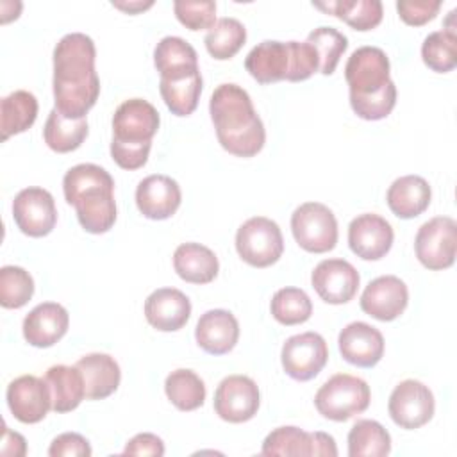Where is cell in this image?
<instances>
[{
	"label": "cell",
	"instance_id": "6da1fadb",
	"mask_svg": "<svg viewBox=\"0 0 457 457\" xmlns=\"http://www.w3.org/2000/svg\"><path fill=\"white\" fill-rule=\"evenodd\" d=\"M95 59V43L82 32L66 34L57 41L54 48V109L64 118H86L96 104L100 79Z\"/></svg>",
	"mask_w": 457,
	"mask_h": 457
},
{
	"label": "cell",
	"instance_id": "7a4b0ae2",
	"mask_svg": "<svg viewBox=\"0 0 457 457\" xmlns=\"http://www.w3.org/2000/svg\"><path fill=\"white\" fill-rule=\"evenodd\" d=\"M211 120L220 145L232 155L253 157L266 141L264 123L253 109L250 95L237 84H220L209 100Z\"/></svg>",
	"mask_w": 457,
	"mask_h": 457
},
{
	"label": "cell",
	"instance_id": "3957f363",
	"mask_svg": "<svg viewBox=\"0 0 457 457\" xmlns=\"http://www.w3.org/2000/svg\"><path fill=\"white\" fill-rule=\"evenodd\" d=\"M62 191L86 232L104 234L112 228L116 221L114 180L107 170L93 162L77 164L64 173Z\"/></svg>",
	"mask_w": 457,
	"mask_h": 457
},
{
	"label": "cell",
	"instance_id": "277c9868",
	"mask_svg": "<svg viewBox=\"0 0 457 457\" xmlns=\"http://www.w3.org/2000/svg\"><path fill=\"white\" fill-rule=\"evenodd\" d=\"M370 400V386L362 378L348 373L332 375L314 395L318 412L332 421H346L364 412Z\"/></svg>",
	"mask_w": 457,
	"mask_h": 457
},
{
	"label": "cell",
	"instance_id": "5b68a950",
	"mask_svg": "<svg viewBox=\"0 0 457 457\" xmlns=\"http://www.w3.org/2000/svg\"><path fill=\"white\" fill-rule=\"evenodd\" d=\"M236 250L239 257L253 268L275 264L284 252L280 227L266 216L248 218L236 232Z\"/></svg>",
	"mask_w": 457,
	"mask_h": 457
},
{
	"label": "cell",
	"instance_id": "8992f818",
	"mask_svg": "<svg viewBox=\"0 0 457 457\" xmlns=\"http://www.w3.org/2000/svg\"><path fill=\"white\" fill-rule=\"evenodd\" d=\"M291 232L305 252L325 253L337 243V220L325 204L305 202L291 214Z\"/></svg>",
	"mask_w": 457,
	"mask_h": 457
},
{
	"label": "cell",
	"instance_id": "52a82bcc",
	"mask_svg": "<svg viewBox=\"0 0 457 457\" xmlns=\"http://www.w3.org/2000/svg\"><path fill=\"white\" fill-rule=\"evenodd\" d=\"M457 223L450 216H436L425 221L416 234L414 252L418 261L432 270H446L455 262Z\"/></svg>",
	"mask_w": 457,
	"mask_h": 457
},
{
	"label": "cell",
	"instance_id": "ba28073f",
	"mask_svg": "<svg viewBox=\"0 0 457 457\" xmlns=\"http://www.w3.org/2000/svg\"><path fill=\"white\" fill-rule=\"evenodd\" d=\"M286 375L298 382L314 378L328 361V348L318 332H303L286 339L280 352Z\"/></svg>",
	"mask_w": 457,
	"mask_h": 457
},
{
	"label": "cell",
	"instance_id": "9c48e42d",
	"mask_svg": "<svg viewBox=\"0 0 457 457\" xmlns=\"http://www.w3.org/2000/svg\"><path fill=\"white\" fill-rule=\"evenodd\" d=\"M434 409L436 402L432 391L428 386L414 378L402 380L393 389L387 402L391 420L405 430H414L427 425L434 416Z\"/></svg>",
	"mask_w": 457,
	"mask_h": 457
},
{
	"label": "cell",
	"instance_id": "30bf717a",
	"mask_svg": "<svg viewBox=\"0 0 457 457\" xmlns=\"http://www.w3.org/2000/svg\"><path fill=\"white\" fill-rule=\"evenodd\" d=\"M350 96H368L382 91L389 82V59L378 46H361L352 52L345 66Z\"/></svg>",
	"mask_w": 457,
	"mask_h": 457
},
{
	"label": "cell",
	"instance_id": "8fae6325",
	"mask_svg": "<svg viewBox=\"0 0 457 457\" xmlns=\"http://www.w3.org/2000/svg\"><path fill=\"white\" fill-rule=\"evenodd\" d=\"M12 218L16 227L30 236H48L57 223L54 196L43 187H25L12 200Z\"/></svg>",
	"mask_w": 457,
	"mask_h": 457
},
{
	"label": "cell",
	"instance_id": "7c38bea8",
	"mask_svg": "<svg viewBox=\"0 0 457 457\" xmlns=\"http://www.w3.org/2000/svg\"><path fill=\"white\" fill-rule=\"evenodd\" d=\"M261 395L257 384L246 375L225 377L214 393V411L228 423H245L257 414Z\"/></svg>",
	"mask_w": 457,
	"mask_h": 457
},
{
	"label": "cell",
	"instance_id": "4fadbf2b",
	"mask_svg": "<svg viewBox=\"0 0 457 457\" xmlns=\"http://www.w3.org/2000/svg\"><path fill=\"white\" fill-rule=\"evenodd\" d=\"M159 123L161 116L150 102L143 98L125 100L112 116V139L127 145L152 143Z\"/></svg>",
	"mask_w": 457,
	"mask_h": 457
},
{
	"label": "cell",
	"instance_id": "5bb4252c",
	"mask_svg": "<svg viewBox=\"0 0 457 457\" xmlns=\"http://www.w3.org/2000/svg\"><path fill=\"white\" fill-rule=\"evenodd\" d=\"M311 282L318 296L332 305L350 302L359 289V271L345 259H323L316 264Z\"/></svg>",
	"mask_w": 457,
	"mask_h": 457
},
{
	"label": "cell",
	"instance_id": "9a60e30c",
	"mask_svg": "<svg viewBox=\"0 0 457 457\" xmlns=\"http://www.w3.org/2000/svg\"><path fill=\"white\" fill-rule=\"evenodd\" d=\"M395 232L391 223L375 212H364L348 225V246L364 261L382 259L393 246Z\"/></svg>",
	"mask_w": 457,
	"mask_h": 457
},
{
	"label": "cell",
	"instance_id": "2e32d148",
	"mask_svg": "<svg viewBox=\"0 0 457 457\" xmlns=\"http://www.w3.org/2000/svg\"><path fill=\"white\" fill-rule=\"evenodd\" d=\"M7 405L21 423H37L52 409V395L45 378L21 375L7 386Z\"/></svg>",
	"mask_w": 457,
	"mask_h": 457
},
{
	"label": "cell",
	"instance_id": "e0dca14e",
	"mask_svg": "<svg viewBox=\"0 0 457 457\" xmlns=\"http://www.w3.org/2000/svg\"><path fill=\"white\" fill-rule=\"evenodd\" d=\"M409 303V289L396 275H382L373 278L361 295V309L378 320H396Z\"/></svg>",
	"mask_w": 457,
	"mask_h": 457
},
{
	"label": "cell",
	"instance_id": "ac0fdd59",
	"mask_svg": "<svg viewBox=\"0 0 457 457\" xmlns=\"http://www.w3.org/2000/svg\"><path fill=\"white\" fill-rule=\"evenodd\" d=\"M245 68L259 84L289 80L293 71V43L273 39L259 43L246 55Z\"/></svg>",
	"mask_w": 457,
	"mask_h": 457
},
{
	"label": "cell",
	"instance_id": "d6986e66",
	"mask_svg": "<svg viewBox=\"0 0 457 457\" xmlns=\"http://www.w3.org/2000/svg\"><path fill=\"white\" fill-rule=\"evenodd\" d=\"M182 193L168 175H148L136 187V205L148 220H168L180 207Z\"/></svg>",
	"mask_w": 457,
	"mask_h": 457
},
{
	"label": "cell",
	"instance_id": "ffe728a7",
	"mask_svg": "<svg viewBox=\"0 0 457 457\" xmlns=\"http://www.w3.org/2000/svg\"><path fill=\"white\" fill-rule=\"evenodd\" d=\"M343 359L359 368H373L384 355V337L378 328L364 321L348 323L337 337Z\"/></svg>",
	"mask_w": 457,
	"mask_h": 457
},
{
	"label": "cell",
	"instance_id": "44dd1931",
	"mask_svg": "<svg viewBox=\"0 0 457 457\" xmlns=\"http://www.w3.org/2000/svg\"><path fill=\"white\" fill-rule=\"evenodd\" d=\"M68 311L57 302L36 305L23 320V337L36 348L54 346L68 332Z\"/></svg>",
	"mask_w": 457,
	"mask_h": 457
},
{
	"label": "cell",
	"instance_id": "7402d4cb",
	"mask_svg": "<svg viewBox=\"0 0 457 457\" xmlns=\"http://www.w3.org/2000/svg\"><path fill=\"white\" fill-rule=\"evenodd\" d=\"M191 316L189 298L175 287H161L145 300L146 321L161 332H175L182 328Z\"/></svg>",
	"mask_w": 457,
	"mask_h": 457
},
{
	"label": "cell",
	"instance_id": "603a6c76",
	"mask_svg": "<svg viewBox=\"0 0 457 457\" xmlns=\"http://www.w3.org/2000/svg\"><path fill=\"white\" fill-rule=\"evenodd\" d=\"M195 339L198 346L211 355L228 353L239 339V323L230 311L211 309L200 316Z\"/></svg>",
	"mask_w": 457,
	"mask_h": 457
},
{
	"label": "cell",
	"instance_id": "cb8c5ba5",
	"mask_svg": "<svg viewBox=\"0 0 457 457\" xmlns=\"http://www.w3.org/2000/svg\"><path fill=\"white\" fill-rule=\"evenodd\" d=\"M75 366L80 370L87 400H104L111 396L121 380V371L114 357L109 353H87Z\"/></svg>",
	"mask_w": 457,
	"mask_h": 457
},
{
	"label": "cell",
	"instance_id": "d4e9b609",
	"mask_svg": "<svg viewBox=\"0 0 457 457\" xmlns=\"http://www.w3.org/2000/svg\"><path fill=\"white\" fill-rule=\"evenodd\" d=\"M432 191L428 182L420 175H403L393 180L386 200L391 212L402 220L420 216L430 205Z\"/></svg>",
	"mask_w": 457,
	"mask_h": 457
},
{
	"label": "cell",
	"instance_id": "484cf974",
	"mask_svg": "<svg viewBox=\"0 0 457 457\" xmlns=\"http://www.w3.org/2000/svg\"><path fill=\"white\" fill-rule=\"evenodd\" d=\"M177 275L191 284H209L216 278L220 262L216 253L200 243H182L173 252Z\"/></svg>",
	"mask_w": 457,
	"mask_h": 457
},
{
	"label": "cell",
	"instance_id": "4316f807",
	"mask_svg": "<svg viewBox=\"0 0 457 457\" xmlns=\"http://www.w3.org/2000/svg\"><path fill=\"white\" fill-rule=\"evenodd\" d=\"M154 64L161 79L184 77L200 70L196 50L179 36H166L155 45Z\"/></svg>",
	"mask_w": 457,
	"mask_h": 457
},
{
	"label": "cell",
	"instance_id": "83f0119b",
	"mask_svg": "<svg viewBox=\"0 0 457 457\" xmlns=\"http://www.w3.org/2000/svg\"><path fill=\"white\" fill-rule=\"evenodd\" d=\"M45 380L52 395V411L59 414L77 409L86 398L84 378L77 366L55 364L46 370Z\"/></svg>",
	"mask_w": 457,
	"mask_h": 457
},
{
	"label": "cell",
	"instance_id": "f1b7e54d",
	"mask_svg": "<svg viewBox=\"0 0 457 457\" xmlns=\"http://www.w3.org/2000/svg\"><path fill=\"white\" fill-rule=\"evenodd\" d=\"M2 139L21 134L30 129L37 118V100L25 89H16L0 102Z\"/></svg>",
	"mask_w": 457,
	"mask_h": 457
},
{
	"label": "cell",
	"instance_id": "f546056e",
	"mask_svg": "<svg viewBox=\"0 0 457 457\" xmlns=\"http://www.w3.org/2000/svg\"><path fill=\"white\" fill-rule=\"evenodd\" d=\"M159 91L171 114L189 116L196 109L202 93L200 70L184 77L161 79Z\"/></svg>",
	"mask_w": 457,
	"mask_h": 457
},
{
	"label": "cell",
	"instance_id": "4dcf8cb0",
	"mask_svg": "<svg viewBox=\"0 0 457 457\" xmlns=\"http://www.w3.org/2000/svg\"><path fill=\"white\" fill-rule=\"evenodd\" d=\"M43 137L48 148L57 154L73 152L87 137V120H70L64 118L57 109H52L43 129Z\"/></svg>",
	"mask_w": 457,
	"mask_h": 457
},
{
	"label": "cell",
	"instance_id": "1f68e13d",
	"mask_svg": "<svg viewBox=\"0 0 457 457\" xmlns=\"http://www.w3.org/2000/svg\"><path fill=\"white\" fill-rule=\"evenodd\" d=\"M332 16H337L355 30H371L382 21V2L380 0H336L328 4H312Z\"/></svg>",
	"mask_w": 457,
	"mask_h": 457
},
{
	"label": "cell",
	"instance_id": "d6a6232c",
	"mask_svg": "<svg viewBox=\"0 0 457 457\" xmlns=\"http://www.w3.org/2000/svg\"><path fill=\"white\" fill-rule=\"evenodd\" d=\"M391 452L389 432L375 420H359L348 432L350 457H384Z\"/></svg>",
	"mask_w": 457,
	"mask_h": 457
},
{
	"label": "cell",
	"instance_id": "836d02e7",
	"mask_svg": "<svg viewBox=\"0 0 457 457\" xmlns=\"http://www.w3.org/2000/svg\"><path fill=\"white\" fill-rule=\"evenodd\" d=\"M164 393L179 411H195L205 402L204 380L186 368H179L166 377Z\"/></svg>",
	"mask_w": 457,
	"mask_h": 457
},
{
	"label": "cell",
	"instance_id": "e575fe53",
	"mask_svg": "<svg viewBox=\"0 0 457 457\" xmlns=\"http://www.w3.org/2000/svg\"><path fill=\"white\" fill-rule=\"evenodd\" d=\"M246 41V29L236 18H220L205 34V48L207 52L218 59L227 61L234 57Z\"/></svg>",
	"mask_w": 457,
	"mask_h": 457
},
{
	"label": "cell",
	"instance_id": "d590c367",
	"mask_svg": "<svg viewBox=\"0 0 457 457\" xmlns=\"http://www.w3.org/2000/svg\"><path fill=\"white\" fill-rule=\"evenodd\" d=\"M314 434L298 427H278L271 430L264 441L262 455H284V457H314L312 452Z\"/></svg>",
	"mask_w": 457,
	"mask_h": 457
},
{
	"label": "cell",
	"instance_id": "8d00e7d4",
	"mask_svg": "<svg viewBox=\"0 0 457 457\" xmlns=\"http://www.w3.org/2000/svg\"><path fill=\"white\" fill-rule=\"evenodd\" d=\"M423 62L436 73H448L457 66V34L453 29L430 32L421 45Z\"/></svg>",
	"mask_w": 457,
	"mask_h": 457
},
{
	"label": "cell",
	"instance_id": "74e56055",
	"mask_svg": "<svg viewBox=\"0 0 457 457\" xmlns=\"http://www.w3.org/2000/svg\"><path fill=\"white\" fill-rule=\"evenodd\" d=\"M271 316L282 325H300L305 323L312 314V302L309 295L300 287H282L278 289L270 303Z\"/></svg>",
	"mask_w": 457,
	"mask_h": 457
},
{
	"label": "cell",
	"instance_id": "f35d334b",
	"mask_svg": "<svg viewBox=\"0 0 457 457\" xmlns=\"http://www.w3.org/2000/svg\"><path fill=\"white\" fill-rule=\"evenodd\" d=\"M307 41L314 46L320 57V73L332 75L341 55L348 48L346 36L334 27H318L312 32H309Z\"/></svg>",
	"mask_w": 457,
	"mask_h": 457
},
{
	"label": "cell",
	"instance_id": "ab89813d",
	"mask_svg": "<svg viewBox=\"0 0 457 457\" xmlns=\"http://www.w3.org/2000/svg\"><path fill=\"white\" fill-rule=\"evenodd\" d=\"M34 295L30 273L20 266L0 268V305L5 309L23 307Z\"/></svg>",
	"mask_w": 457,
	"mask_h": 457
},
{
	"label": "cell",
	"instance_id": "60d3db41",
	"mask_svg": "<svg viewBox=\"0 0 457 457\" xmlns=\"http://www.w3.org/2000/svg\"><path fill=\"white\" fill-rule=\"evenodd\" d=\"M396 104V86L391 80L382 91L368 96H350V105L353 112L368 121L384 120L391 114Z\"/></svg>",
	"mask_w": 457,
	"mask_h": 457
},
{
	"label": "cell",
	"instance_id": "b9f144b4",
	"mask_svg": "<svg viewBox=\"0 0 457 457\" xmlns=\"http://www.w3.org/2000/svg\"><path fill=\"white\" fill-rule=\"evenodd\" d=\"M173 11L177 20L187 27L189 30H204L211 29L216 23V2H189L177 0L173 4Z\"/></svg>",
	"mask_w": 457,
	"mask_h": 457
},
{
	"label": "cell",
	"instance_id": "7bdbcfd3",
	"mask_svg": "<svg viewBox=\"0 0 457 457\" xmlns=\"http://www.w3.org/2000/svg\"><path fill=\"white\" fill-rule=\"evenodd\" d=\"M441 9L439 0H398L396 11L400 18L412 27H421L436 18Z\"/></svg>",
	"mask_w": 457,
	"mask_h": 457
},
{
	"label": "cell",
	"instance_id": "ee69618b",
	"mask_svg": "<svg viewBox=\"0 0 457 457\" xmlns=\"http://www.w3.org/2000/svg\"><path fill=\"white\" fill-rule=\"evenodd\" d=\"M150 148H152V143L127 145V143H118L112 139L111 141V157L123 170H137L146 164Z\"/></svg>",
	"mask_w": 457,
	"mask_h": 457
},
{
	"label": "cell",
	"instance_id": "f6af8a7d",
	"mask_svg": "<svg viewBox=\"0 0 457 457\" xmlns=\"http://www.w3.org/2000/svg\"><path fill=\"white\" fill-rule=\"evenodd\" d=\"M50 457H89L91 446L89 441L77 432L59 434L48 448Z\"/></svg>",
	"mask_w": 457,
	"mask_h": 457
},
{
	"label": "cell",
	"instance_id": "bcb514c9",
	"mask_svg": "<svg viewBox=\"0 0 457 457\" xmlns=\"http://www.w3.org/2000/svg\"><path fill=\"white\" fill-rule=\"evenodd\" d=\"M123 453L125 455H154V457H161V455H164V443L155 434L141 432V434H136L125 445Z\"/></svg>",
	"mask_w": 457,
	"mask_h": 457
},
{
	"label": "cell",
	"instance_id": "7dc6e473",
	"mask_svg": "<svg viewBox=\"0 0 457 457\" xmlns=\"http://www.w3.org/2000/svg\"><path fill=\"white\" fill-rule=\"evenodd\" d=\"M0 452H2L4 455H14V457L25 455L27 445H25L23 436L18 434V432H12L7 425H4V437H2V448H0Z\"/></svg>",
	"mask_w": 457,
	"mask_h": 457
},
{
	"label": "cell",
	"instance_id": "c3c4849f",
	"mask_svg": "<svg viewBox=\"0 0 457 457\" xmlns=\"http://www.w3.org/2000/svg\"><path fill=\"white\" fill-rule=\"evenodd\" d=\"M112 5L123 12H129V14H137L148 7L154 5L152 0L148 2H141V0H132V2H112Z\"/></svg>",
	"mask_w": 457,
	"mask_h": 457
}]
</instances>
